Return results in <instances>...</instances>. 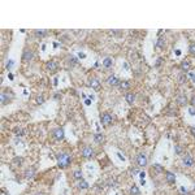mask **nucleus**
Returning a JSON list of instances; mask_svg holds the SVG:
<instances>
[{
	"instance_id": "f704fd0d",
	"label": "nucleus",
	"mask_w": 195,
	"mask_h": 195,
	"mask_svg": "<svg viewBox=\"0 0 195 195\" xmlns=\"http://www.w3.org/2000/svg\"><path fill=\"white\" fill-rule=\"evenodd\" d=\"M139 176H141V178H142V180H144V176H146V173H144V172H141V173H139Z\"/></svg>"
},
{
	"instance_id": "4c0bfd02",
	"label": "nucleus",
	"mask_w": 195,
	"mask_h": 195,
	"mask_svg": "<svg viewBox=\"0 0 195 195\" xmlns=\"http://www.w3.org/2000/svg\"><path fill=\"white\" fill-rule=\"evenodd\" d=\"M190 77H191V78H192V80L195 81V74H192V73H190Z\"/></svg>"
},
{
	"instance_id": "aec40b11",
	"label": "nucleus",
	"mask_w": 195,
	"mask_h": 195,
	"mask_svg": "<svg viewBox=\"0 0 195 195\" xmlns=\"http://www.w3.org/2000/svg\"><path fill=\"white\" fill-rule=\"evenodd\" d=\"M177 102H178L180 104H186V103H187V99H186L185 95H180V96L177 98Z\"/></svg>"
},
{
	"instance_id": "20e7f679",
	"label": "nucleus",
	"mask_w": 195,
	"mask_h": 195,
	"mask_svg": "<svg viewBox=\"0 0 195 195\" xmlns=\"http://www.w3.org/2000/svg\"><path fill=\"white\" fill-rule=\"evenodd\" d=\"M136 164L139 167H146L147 165V156L144 153H138V156H136Z\"/></svg>"
},
{
	"instance_id": "412c9836",
	"label": "nucleus",
	"mask_w": 195,
	"mask_h": 195,
	"mask_svg": "<svg viewBox=\"0 0 195 195\" xmlns=\"http://www.w3.org/2000/svg\"><path fill=\"white\" fill-rule=\"evenodd\" d=\"M22 163H24V159H22V158H14V159H13V164H14V165H18V167H20V165H22Z\"/></svg>"
},
{
	"instance_id": "58836bf2",
	"label": "nucleus",
	"mask_w": 195,
	"mask_h": 195,
	"mask_svg": "<svg viewBox=\"0 0 195 195\" xmlns=\"http://www.w3.org/2000/svg\"><path fill=\"white\" fill-rule=\"evenodd\" d=\"M191 133H192V134L195 135V128H192V129H191Z\"/></svg>"
},
{
	"instance_id": "a878e982",
	"label": "nucleus",
	"mask_w": 195,
	"mask_h": 195,
	"mask_svg": "<svg viewBox=\"0 0 195 195\" xmlns=\"http://www.w3.org/2000/svg\"><path fill=\"white\" fill-rule=\"evenodd\" d=\"M46 34H47V31H44V30H36V31H35V35L39 36V38H41V36H44Z\"/></svg>"
},
{
	"instance_id": "7ed1b4c3",
	"label": "nucleus",
	"mask_w": 195,
	"mask_h": 195,
	"mask_svg": "<svg viewBox=\"0 0 195 195\" xmlns=\"http://www.w3.org/2000/svg\"><path fill=\"white\" fill-rule=\"evenodd\" d=\"M82 156H83L85 159H91L92 156H94V150H92L90 146L83 147V150H82Z\"/></svg>"
},
{
	"instance_id": "e433bc0d",
	"label": "nucleus",
	"mask_w": 195,
	"mask_h": 195,
	"mask_svg": "<svg viewBox=\"0 0 195 195\" xmlns=\"http://www.w3.org/2000/svg\"><path fill=\"white\" fill-rule=\"evenodd\" d=\"M86 104L90 105V104H91V100H90V99H86Z\"/></svg>"
},
{
	"instance_id": "c756f323",
	"label": "nucleus",
	"mask_w": 195,
	"mask_h": 195,
	"mask_svg": "<svg viewBox=\"0 0 195 195\" xmlns=\"http://www.w3.org/2000/svg\"><path fill=\"white\" fill-rule=\"evenodd\" d=\"M164 44H165V42H164V41H163V39L160 38V39H159V41H158V47H163Z\"/></svg>"
},
{
	"instance_id": "c9c22d12",
	"label": "nucleus",
	"mask_w": 195,
	"mask_h": 195,
	"mask_svg": "<svg viewBox=\"0 0 195 195\" xmlns=\"http://www.w3.org/2000/svg\"><path fill=\"white\" fill-rule=\"evenodd\" d=\"M191 105L195 107V96H192V99H191Z\"/></svg>"
},
{
	"instance_id": "dca6fc26",
	"label": "nucleus",
	"mask_w": 195,
	"mask_h": 195,
	"mask_svg": "<svg viewBox=\"0 0 195 195\" xmlns=\"http://www.w3.org/2000/svg\"><path fill=\"white\" fill-rule=\"evenodd\" d=\"M103 65H104V68H111L113 65V60L111 57H105L103 60Z\"/></svg>"
},
{
	"instance_id": "bb28decb",
	"label": "nucleus",
	"mask_w": 195,
	"mask_h": 195,
	"mask_svg": "<svg viewBox=\"0 0 195 195\" xmlns=\"http://www.w3.org/2000/svg\"><path fill=\"white\" fill-rule=\"evenodd\" d=\"M14 134L16 135H25V130H22V129H14Z\"/></svg>"
},
{
	"instance_id": "9d476101",
	"label": "nucleus",
	"mask_w": 195,
	"mask_h": 195,
	"mask_svg": "<svg viewBox=\"0 0 195 195\" xmlns=\"http://www.w3.org/2000/svg\"><path fill=\"white\" fill-rule=\"evenodd\" d=\"M13 96H8L7 95V91L4 90L3 92H2V104L4 105V104H7V103H9L11 102V99H12Z\"/></svg>"
},
{
	"instance_id": "393cba45",
	"label": "nucleus",
	"mask_w": 195,
	"mask_h": 195,
	"mask_svg": "<svg viewBox=\"0 0 195 195\" xmlns=\"http://www.w3.org/2000/svg\"><path fill=\"white\" fill-rule=\"evenodd\" d=\"M174 151H176V153H177V155H182L183 153V148L181 146H174Z\"/></svg>"
},
{
	"instance_id": "ddd939ff",
	"label": "nucleus",
	"mask_w": 195,
	"mask_h": 195,
	"mask_svg": "<svg viewBox=\"0 0 195 195\" xmlns=\"http://www.w3.org/2000/svg\"><path fill=\"white\" fill-rule=\"evenodd\" d=\"M90 86L92 89H99V86H100L99 80H98V78H91V80H90Z\"/></svg>"
},
{
	"instance_id": "f3484780",
	"label": "nucleus",
	"mask_w": 195,
	"mask_h": 195,
	"mask_svg": "<svg viewBox=\"0 0 195 195\" xmlns=\"http://www.w3.org/2000/svg\"><path fill=\"white\" fill-rule=\"evenodd\" d=\"M181 68H182V70H190V68H191V64H190V61L189 60H185V61H182V64H181Z\"/></svg>"
},
{
	"instance_id": "f257e3e1",
	"label": "nucleus",
	"mask_w": 195,
	"mask_h": 195,
	"mask_svg": "<svg viewBox=\"0 0 195 195\" xmlns=\"http://www.w3.org/2000/svg\"><path fill=\"white\" fill-rule=\"evenodd\" d=\"M70 161H72V158L68 155V153H65V152H60V153H57V165L60 167V168H68L69 167V164H70Z\"/></svg>"
},
{
	"instance_id": "0eeeda50",
	"label": "nucleus",
	"mask_w": 195,
	"mask_h": 195,
	"mask_svg": "<svg viewBox=\"0 0 195 195\" xmlns=\"http://www.w3.org/2000/svg\"><path fill=\"white\" fill-rule=\"evenodd\" d=\"M107 82H108V85H111V86H117V85H120L121 81H120L116 75H109V77L107 78Z\"/></svg>"
},
{
	"instance_id": "2eb2a0df",
	"label": "nucleus",
	"mask_w": 195,
	"mask_h": 195,
	"mask_svg": "<svg viewBox=\"0 0 195 195\" xmlns=\"http://www.w3.org/2000/svg\"><path fill=\"white\" fill-rule=\"evenodd\" d=\"M34 174H35V169H34V168H30V169H27V170L25 172V177H26L27 180H31V178L34 177Z\"/></svg>"
},
{
	"instance_id": "b1692460",
	"label": "nucleus",
	"mask_w": 195,
	"mask_h": 195,
	"mask_svg": "<svg viewBox=\"0 0 195 195\" xmlns=\"http://www.w3.org/2000/svg\"><path fill=\"white\" fill-rule=\"evenodd\" d=\"M122 90H126V89H129V86H130V83L128 82V81H122V82H120V85H119Z\"/></svg>"
},
{
	"instance_id": "f03ea898",
	"label": "nucleus",
	"mask_w": 195,
	"mask_h": 195,
	"mask_svg": "<svg viewBox=\"0 0 195 195\" xmlns=\"http://www.w3.org/2000/svg\"><path fill=\"white\" fill-rule=\"evenodd\" d=\"M100 122H102V125L108 126V125L112 122V116H111L108 112L103 113V114H102V117H100Z\"/></svg>"
},
{
	"instance_id": "2f4dec72",
	"label": "nucleus",
	"mask_w": 195,
	"mask_h": 195,
	"mask_svg": "<svg viewBox=\"0 0 195 195\" xmlns=\"http://www.w3.org/2000/svg\"><path fill=\"white\" fill-rule=\"evenodd\" d=\"M189 112H190V114H191V116H195V109H194L192 107L189 109Z\"/></svg>"
},
{
	"instance_id": "f8f14e48",
	"label": "nucleus",
	"mask_w": 195,
	"mask_h": 195,
	"mask_svg": "<svg viewBox=\"0 0 195 195\" xmlns=\"http://www.w3.org/2000/svg\"><path fill=\"white\" fill-rule=\"evenodd\" d=\"M125 100H126L129 104H133L134 100H135V95H134L133 92H128V94L125 95Z\"/></svg>"
},
{
	"instance_id": "423d86ee",
	"label": "nucleus",
	"mask_w": 195,
	"mask_h": 195,
	"mask_svg": "<svg viewBox=\"0 0 195 195\" xmlns=\"http://www.w3.org/2000/svg\"><path fill=\"white\" fill-rule=\"evenodd\" d=\"M33 57H34V52L31 50H25L24 53H22V60L24 61H30L33 60Z\"/></svg>"
},
{
	"instance_id": "7c9ffc66",
	"label": "nucleus",
	"mask_w": 195,
	"mask_h": 195,
	"mask_svg": "<svg viewBox=\"0 0 195 195\" xmlns=\"http://www.w3.org/2000/svg\"><path fill=\"white\" fill-rule=\"evenodd\" d=\"M185 81H186V77H185L183 74H182V75H180V82H181V83H183Z\"/></svg>"
},
{
	"instance_id": "72a5a7b5",
	"label": "nucleus",
	"mask_w": 195,
	"mask_h": 195,
	"mask_svg": "<svg viewBox=\"0 0 195 195\" xmlns=\"http://www.w3.org/2000/svg\"><path fill=\"white\" fill-rule=\"evenodd\" d=\"M131 173H141V172L136 169V168H133V169H131Z\"/></svg>"
},
{
	"instance_id": "c85d7f7f",
	"label": "nucleus",
	"mask_w": 195,
	"mask_h": 195,
	"mask_svg": "<svg viewBox=\"0 0 195 195\" xmlns=\"http://www.w3.org/2000/svg\"><path fill=\"white\" fill-rule=\"evenodd\" d=\"M43 102H44V98H43L42 95L36 98V103H38V104H43Z\"/></svg>"
},
{
	"instance_id": "6e6552de",
	"label": "nucleus",
	"mask_w": 195,
	"mask_h": 195,
	"mask_svg": "<svg viewBox=\"0 0 195 195\" xmlns=\"http://www.w3.org/2000/svg\"><path fill=\"white\" fill-rule=\"evenodd\" d=\"M182 163H183L185 167H192L194 165V159L191 158L190 155H186L183 158V160H182Z\"/></svg>"
},
{
	"instance_id": "9b49d317",
	"label": "nucleus",
	"mask_w": 195,
	"mask_h": 195,
	"mask_svg": "<svg viewBox=\"0 0 195 195\" xmlns=\"http://www.w3.org/2000/svg\"><path fill=\"white\" fill-rule=\"evenodd\" d=\"M46 68H47L48 72H56L57 70V64L55 61H48L47 65H46Z\"/></svg>"
},
{
	"instance_id": "473e14b6",
	"label": "nucleus",
	"mask_w": 195,
	"mask_h": 195,
	"mask_svg": "<svg viewBox=\"0 0 195 195\" xmlns=\"http://www.w3.org/2000/svg\"><path fill=\"white\" fill-rule=\"evenodd\" d=\"M12 65H13V61L11 60V61H9V63L7 64V68H8V69H11V66H12Z\"/></svg>"
},
{
	"instance_id": "a211bd4d",
	"label": "nucleus",
	"mask_w": 195,
	"mask_h": 195,
	"mask_svg": "<svg viewBox=\"0 0 195 195\" xmlns=\"http://www.w3.org/2000/svg\"><path fill=\"white\" fill-rule=\"evenodd\" d=\"M89 183L85 181V180H80V183H78V187H80L81 190H86V189H89Z\"/></svg>"
},
{
	"instance_id": "4be33fe9",
	"label": "nucleus",
	"mask_w": 195,
	"mask_h": 195,
	"mask_svg": "<svg viewBox=\"0 0 195 195\" xmlns=\"http://www.w3.org/2000/svg\"><path fill=\"white\" fill-rule=\"evenodd\" d=\"M73 177H74L75 180H82V172H81V170H75V172L73 173Z\"/></svg>"
},
{
	"instance_id": "ea45409f",
	"label": "nucleus",
	"mask_w": 195,
	"mask_h": 195,
	"mask_svg": "<svg viewBox=\"0 0 195 195\" xmlns=\"http://www.w3.org/2000/svg\"><path fill=\"white\" fill-rule=\"evenodd\" d=\"M194 190H195V183H194Z\"/></svg>"
},
{
	"instance_id": "39448f33",
	"label": "nucleus",
	"mask_w": 195,
	"mask_h": 195,
	"mask_svg": "<svg viewBox=\"0 0 195 195\" xmlns=\"http://www.w3.org/2000/svg\"><path fill=\"white\" fill-rule=\"evenodd\" d=\"M52 135H53V138H55V139L61 141V139L64 138V130H63V129H60V128H57V129H55V130H53Z\"/></svg>"
},
{
	"instance_id": "5701e85b",
	"label": "nucleus",
	"mask_w": 195,
	"mask_h": 195,
	"mask_svg": "<svg viewBox=\"0 0 195 195\" xmlns=\"http://www.w3.org/2000/svg\"><path fill=\"white\" fill-rule=\"evenodd\" d=\"M153 169L158 172V173H163V172H164V168H163L160 164H153Z\"/></svg>"
},
{
	"instance_id": "4468645a",
	"label": "nucleus",
	"mask_w": 195,
	"mask_h": 195,
	"mask_svg": "<svg viewBox=\"0 0 195 195\" xmlns=\"http://www.w3.org/2000/svg\"><path fill=\"white\" fill-rule=\"evenodd\" d=\"M94 141H95V143H102L104 141V135L102 133H96L94 135Z\"/></svg>"
},
{
	"instance_id": "1a4fd4ad",
	"label": "nucleus",
	"mask_w": 195,
	"mask_h": 195,
	"mask_svg": "<svg viewBox=\"0 0 195 195\" xmlns=\"http://www.w3.org/2000/svg\"><path fill=\"white\" fill-rule=\"evenodd\" d=\"M165 180H167L168 183H174V182H176V176H174V173L167 172V174H165Z\"/></svg>"
},
{
	"instance_id": "6ab92c4d",
	"label": "nucleus",
	"mask_w": 195,
	"mask_h": 195,
	"mask_svg": "<svg viewBox=\"0 0 195 195\" xmlns=\"http://www.w3.org/2000/svg\"><path fill=\"white\" fill-rule=\"evenodd\" d=\"M130 194H131V195H139V194H141V191H139L138 186H136V185H133V186H131V189H130Z\"/></svg>"
},
{
	"instance_id": "cd10ccee",
	"label": "nucleus",
	"mask_w": 195,
	"mask_h": 195,
	"mask_svg": "<svg viewBox=\"0 0 195 195\" xmlns=\"http://www.w3.org/2000/svg\"><path fill=\"white\" fill-rule=\"evenodd\" d=\"M189 51H190V53L195 55V43H191V44H190V47H189Z\"/></svg>"
}]
</instances>
